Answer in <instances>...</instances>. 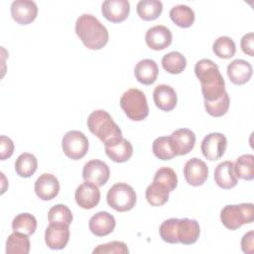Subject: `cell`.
<instances>
[{"mask_svg":"<svg viewBox=\"0 0 254 254\" xmlns=\"http://www.w3.org/2000/svg\"><path fill=\"white\" fill-rule=\"evenodd\" d=\"M106 200L108 205L116 211L125 212L131 210L137 201L136 192L126 183H116L107 191Z\"/></svg>","mask_w":254,"mask_h":254,"instance_id":"cell-5","label":"cell"},{"mask_svg":"<svg viewBox=\"0 0 254 254\" xmlns=\"http://www.w3.org/2000/svg\"><path fill=\"white\" fill-rule=\"evenodd\" d=\"M75 33L83 45L90 50H100L108 42V31L91 14H82L75 23Z\"/></svg>","mask_w":254,"mask_h":254,"instance_id":"cell-2","label":"cell"},{"mask_svg":"<svg viewBox=\"0 0 254 254\" xmlns=\"http://www.w3.org/2000/svg\"><path fill=\"white\" fill-rule=\"evenodd\" d=\"M172 38L170 29L163 25H157L148 29L145 35L147 46L155 51H161L169 47L172 43Z\"/></svg>","mask_w":254,"mask_h":254,"instance_id":"cell-16","label":"cell"},{"mask_svg":"<svg viewBox=\"0 0 254 254\" xmlns=\"http://www.w3.org/2000/svg\"><path fill=\"white\" fill-rule=\"evenodd\" d=\"M178 218H170L165 220L159 229L161 238L168 243H178V236H177V225H178Z\"/></svg>","mask_w":254,"mask_h":254,"instance_id":"cell-38","label":"cell"},{"mask_svg":"<svg viewBox=\"0 0 254 254\" xmlns=\"http://www.w3.org/2000/svg\"><path fill=\"white\" fill-rule=\"evenodd\" d=\"M106 155L116 163L127 162L133 155L132 144L123 137L104 144Z\"/></svg>","mask_w":254,"mask_h":254,"instance_id":"cell-17","label":"cell"},{"mask_svg":"<svg viewBox=\"0 0 254 254\" xmlns=\"http://www.w3.org/2000/svg\"><path fill=\"white\" fill-rule=\"evenodd\" d=\"M153 98L156 106L163 111H171L177 105V93L175 89L167 84H159L155 87Z\"/></svg>","mask_w":254,"mask_h":254,"instance_id":"cell-22","label":"cell"},{"mask_svg":"<svg viewBox=\"0 0 254 254\" xmlns=\"http://www.w3.org/2000/svg\"><path fill=\"white\" fill-rule=\"evenodd\" d=\"M194 72L201 84L204 100L214 101L225 92V82L218 65L209 59H201L195 64Z\"/></svg>","mask_w":254,"mask_h":254,"instance_id":"cell-1","label":"cell"},{"mask_svg":"<svg viewBox=\"0 0 254 254\" xmlns=\"http://www.w3.org/2000/svg\"><path fill=\"white\" fill-rule=\"evenodd\" d=\"M35 192L42 200H51L55 198L60 190V184L56 176L52 174H42L35 182Z\"/></svg>","mask_w":254,"mask_h":254,"instance_id":"cell-15","label":"cell"},{"mask_svg":"<svg viewBox=\"0 0 254 254\" xmlns=\"http://www.w3.org/2000/svg\"><path fill=\"white\" fill-rule=\"evenodd\" d=\"M14 153V143L7 136L0 137V159L2 161L9 159Z\"/></svg>","mask_w":254,"mask_h":254,"instance_id":"cell-40","label":"cell"},{"mask_svg":"<svg viewBox=\"0 0 254 254\" xmlns=\"http://www.w3.org/2000/svg\"><path fill=\"white\" fill-rule=\"evenodd\" d=\"M200 234V227L195 219L182 218L178 220L177 236L180 243L190 245L197 241Z\"/></svg>","mask_w":254,"mask_h":254,"instance_id":"cell-19","label":"cell"},{"mask_svg":"<svg viewBox=\"0 0 254 254\" xmlns=\"http://www.w3.org/2000/svg\"><path fill=\"white\" fill-rule=\"evenodd\" d=\"M229 103H230L229 95L225 91L223 95L217 100H214V101L204 100V107L209 115L214 117H220L227 112L229 108Z\"/></svg>","mask_w":254,"mask_h":254,"instance_id":"cell-36","label":"cell"},{"mask_svg":"<svg viewBox=\"0 0 254 254\" xmlns=\"http://www.w3.org/2000/svg\"><path fill=\"white\" fill-rule=\"evenodd\" d=\"M171 20L181 28H189L192 26L195 20L194 12L191 8L187 5H177L174 6L170 13Z\"/></svg>","mask_w":254,"mask_h":254,"instance_id":"cell-27","label":"cell"},{"mask_svg":"<svg viewBox=\"0 0 254 254\" xmlns=\"http://www.w3.org/2000/svg\"><path fill=\"white\" fill-rule=\"evenodd\" d=\"M69 225L50 222L45 231V242L51 249H64L69 240Z\"/></svg>","mask_w":254,"mask_h":254,"instance_id":"cell-8","label":"cell"},{"mask_svg":"<svg viewBox=\"0 0 254 254\" xmlns=\"http://www.w3.org/2000/svg\"><path fill=\"white\" fill-rule=\"evenodd\" d=\"M213 53L221 59H230L234 56L236 48L234 41L227 37V36H221L218 37L213 45H212Z\"/></svg>","mask_w":254,"mask_h":254,"instance_id":"cell-34","label":"cell"},{"mask_svg":"<svg viewBox=\"0 0 254 254\" xmlns=\"http://www.w3.org/2000/svg\"><path fill=\"white\" fill-rule=\"evenodd\" d=\"M109 167L100 160L88 161L82 170V177L84 181L91 182L98 187L106 184L109 179Z\"/></svg>","mask_w":254,"mask_h":254,"instance_id":"cell-13","label":"cell"},{"mask_svg":"<svg viewBox=\"0 0 254 254\" xmlns=\"http://www.w3.org/2000/svg\"><path fill=\"white\" fill-rule=\"evenodd\" d=\"M62 148L66 157L71 160H79L87 154L88 139L80 131H68L63 137Z\"/></svg>","mask_w":254,"mask_h":254,"instance_id":"cell-7","label":"cell"},{"mask_svg":"<svg viewBox=\"0 0 254 254\" xmlns=\"http://www.w3.org/2000/svg\"><path fill=\"white\" fill-rule=\"evenodd\" d=\"M136 79L145 85L153 84L158 77L159 68L157 63L152 59H143L135 66L134 69Z\"/></svg>","mask_w":254,"mask_h":254,"instance_id":"cell-23","label":"cell"},{"mask_svg":"<svg viewBox=\"0 0 254 254\" xmlns=\"http://www.w3.org/2000/svg\"><path fill=\"white\" fill-rule=\"evenodd\" d=\"M146 199L152 206H161L168 201L169 192L151 184L146 189Z\"/></svg>","mask_w":254,"mask_h":254,"instance_id":"cell-37","label":"cell"},{"mask_svg":"<svg viewBox=\"0 0 254 254\" xmlns=\"http://www.w3.org/2000/svg\"><path fill=\"white\" fill-rule=\"evenodd\" d=\"M87 127L103 144L122 137L119 126L114 122L110 114L103 109L94 110L89 114Z\"/></svg>","mask_w":254,"mask_h":254,"instance_id":"cell-3","label":"cell"},{"mask_svg":"<svg viewBox=\"0 0 254 254\" xmlns=\"http://www.w3.org/2000/svg\"><path fill=\"white\" fill-rule=\"evenodd\" d=\"M186 58L180 52L177 51L166 54L162 59L163 68L171 74L181 73L186 68Z\"/></svg>","mask_w":254,"mask_h":254,"instance_id":"cell-30","label":"cell"},{"mask_svg":"<svg viewBox=\"0 0 254 254\" xmlns=\"http://www.w3.org/2000/svg\"><path fill=\"white\" fill-rule=\"evenodd\" d=\"M115 218L107 211H99L89 219V230L96 236H105L115 228Z\"/></svg>","mask_w":254,"mask_h":254,"instance_id":"cell-20","label":"cell"},{"mask_svg":"<svg viewBox=\"0 0 254 254\" xmlns=\"http://www.w3.org/2000/svg\"><path fill=\"white\" fill-rule=\"evenodd\" d=\"M227 75L230 81L236 85L246 83L252 75V66L249 62L237 59L227 65Z\"/></svg>","mask_w":254,"mask_h":254,"instance_id":"cell-21","label":"cell"},{"mask_svg":"<svg viewBox=\"0 0 254 254\" xmlns=\"http://www.w3.org/2000/svg\"><path fill=\"white\" fill-rule=\"evenodd\" d=\"M163 11V4L159 0H141L137 4V13L144 21L156 20Z\"/></svg>","mask_w":254,"mask_h":254,"instance_id":"cell-29","label":"cell"},{"mask_svg":"<svg viewBox=\"0 0 254 254\" xmlns=\"http://www.w3.org/2000/svg\"><path fill=\"white\" fill-rule=\"evenodd\" d=\"M11 15L20 25L32 23L38 15V7L34 1L16 0L11 5Z\"/></svg>","mask_w":254,"mask_h":254,"instance_id":"cell-14","label":"cell"},{"mask_svg":"<svg viewBox=\"0 0 254 254\" xmlns=\"http://www.w3.org/2000/svg\"><path fill=\"white\" fill-rule=\"evenodd\" d=\"M254 35L253 33H247L245 34L240 41V46H241V50L243 51L244 54L253 57L254 56Z\"/></svg>","mask_w":254,"mask_h":254,"instance_id":"cell-41","label":"cell"},{"mask_svg":"<svg viewBox=\"0 0 254 254\" xmlns=\"http://www.w3.org/2000/svg\"><path fill=\"white\" fill-rule=\"evenodd\" d=\"M254 219L253 204H229L225 205L220 211V220L222 224L230 229L235 230L245 223H251Z\"/></svg>","mask_w":254,"mask_h":254,"instance_id":"cell-6","label":"cell"},{"mask_svg":"<svg viewBox=\"0 0 254 254\" xmlns=\"http://www.w3.org/2000/svg\"><path fill=\"white\" fill-rule=\"evenodd\" d=\"M152 184L170 193L176 189L178 185V178L172 168L162 167L155 173Z\"/></svg>","mask_w":254,"mask_h":254,"instance_id":"cell-25","label":"cell"},{"mask_svg":"<svg viewBox=\"0 0 254 254\" xmlns=\"http://www.w3.org/2000/svg\"><path fill=\"white\" fill-rule=\"evenodd\" d=\"M227 140L221 133H210L206 135L201 142L202 155L210 161L220 159L226 150Z\"/></svg>","mask_w":254,"mask_h":254,"instance_id":"cell-9","label":"cell"},{"mask_svg":"<svg viewBox=\"0 0 254 254\" xmlns=\"http://www.w3.org/2000/svg\"><path fill=\"white\" fill-rule=\"evenodd\" d=\"M101 13L111 23H120L126 20L130 13L128 0H106L102 3Z\"/></svg>","mask_w":254,"mask_h":254,"instance_id":"cell-12","label":"cell"},{"mask_svg":"<svg viewBox=\"0 0 254 254\" xmlns=\"http://www.w3.org/2000/svg\"><path fill=\"white\" fill-rule=\"evenodd\" d=\"M152 150H153L154 155L158 159L163 160V161L171 160L177 156L170 136H168V137L164 136V137L157 138L153 142Z\"/></svg>","mask_w":254,"mask_h":254,"instance_id":"cell-32","label":"cell"},{"mask_svg":"<svg viewBox=\"0 0 254 254\" xmlns=\"http://www.w3.org/2000/svg\"><path fill=\"white\" fill-rule=\"evenodd\" d=\"M38 168L37 158L31 153L21 154L15 162L16 173L22 178H30Z\"/></svg>","mask_w":254,"mask_h":254,"instance_id":"cell-31","label":"cell"},{"mask_svg":"<svg viewBox=\"0 0 254 254\" xmlns=\"http://www.w3.org/2000/svg\"><path fill=\"white\" fill-rule=\"evenodd\" d=\"M72 212L64 204H56L48 211L49 222H59L69 225L72 222Z\"/></svg>","mask_w":254,"mask_h":254,"instance_id":"cell-35","label":"cell"},{"mask_svg":"<svg viewBox=\"0 0 254 254\" xmlns=\"http://www.w3.org/2000/svg\"><path fill=\"white\" fill-rule=\"evenodd\" d=\"M93 254H106V253H116V254H127L129 249L127 245L122 241H110L105 244H100L96 246L93 251Z\"/></svg>","mask_w":254,"mask_h":254,"instance_id":"cell-39","label":"cell"},{"mask_svg":"<svg viewBox=\"0 0 254 254\" xmlns=\"http://www.w3.org/2000/svg\"><path fill=\"white\" fill-rule=\"evenodd\" d=\"M74 196L76 203L81 208L91 209L95 207L100 200V190L98 186L85 181L76 188Z\"/></svg>","mask_w":254,"mask_h":254,"instance_id":"cell-11","label":"cell"},{"mask_svg":"<svg viewBox=\"0 0 254 254\" xmlns=\"http://www.w3.org/2000/svg\"><path fill=\"white\" fill-rule=\"evenodd\" d=\"M184 177L188 184L198 187L204 184L208 177V167L204 161L198 158L188 160L184 166Z\"/></svg>","mask_w":254,"mask_h":254,"instance_id":"cell-10","label":"cell"},{"mask_svg":"<svg viewBox=\"0 0 254 254\" xmlns=\"http://www.w3.org/2000/svg\"><path fill=\"white\" fill-rule=\"evenodd\" d=\"M30 240L28 235L14 231L11 233L6 241L7 254H28L30 251Z\"/></svg>","mask_w":254,"mask_h":254,"instance_id":"cell-26","label":"cell"},{"mask_svg":"<svg viewBox=\"0 0 254 254\" xmlns=\"http://www.w3.org/2000/svg\"><path fill=\"white\" fill-rule=\"evenodd\" d=\"M12 228L14 231L22 232L30 236L37 228V220L31 213H20L13 219Z\"/></svg>","mask_w":254,"mask_h":254,"instance_id":"cell-33","label":"cell"},{"mask_svg":"<svg viewBox=\"0 0 254 254\" xmlns=\"http://www.w3.org/2000/svg\"><path fill=\"white\" fill-rule=\"evenodd\" d=\"M214 181L221 189H232L237 185V177L235 176L233 163L224 161L219 163L214 170Z\"/></svg>","mask_w":254,"mask_h":254,"instance_id":"cell-24","label":"cell"},{"mask_svg":"<svg viewBox=\"0 0 254 254\" xmlns=\"http://www.w3.org/2000/svg\"><path fill=\"white\" fill-rule=\"evenodd\" d=\"M254 231L250 230L246 232L242 238H241V249L244 253L246 254H251L253 253V248H254Z\"/></svg>","mask_w":254,"mask_h":254,"instance_id":"cell-42","label":"cell"},{"mask_svg":"<svg viewBox=\"0 0 254 254\" xmlns=\"http://www.w3.org/2000/svg\"><path fill=\"white\" fill-rule=\"evenodd\" d=\"M235 176L246 181H251L254 178V156L245 154L238 157L233 164Z\"/></svg>","mask_w":254,"mask_h":254,"instance_id":"cell-28","label":"cell"},{"mask_svg":"<svg viewBox=\"0 0 254 254\" xmlns=\"http://www.w3.org/2000/svg\"><path fill=\"white\" fill-rule=\"evenodd\" d=\"M120 107L134 121L144 120L149 114V106L145 93L138 88H130L120 98Z\"/></svg>","mask_w":254,"mask_h":254,"instance_id":"cell-4","label":"cell"},{"mask_svg":"<svg viewBox=\"0 0 254 254\" xmlns=\"http://www.w3.org/2000/svg\"><path fill=\"white\" fill-rule=\"evenodd\" d=\"M170 138L176 151L177 156H184L189 154L194 148L196 137L195 134L187 128H181L174 131Z\"/></svg>","mask_w":254,"mask_h":254,"instance_id":"cell-18","label":"cell"}]
</instances>
